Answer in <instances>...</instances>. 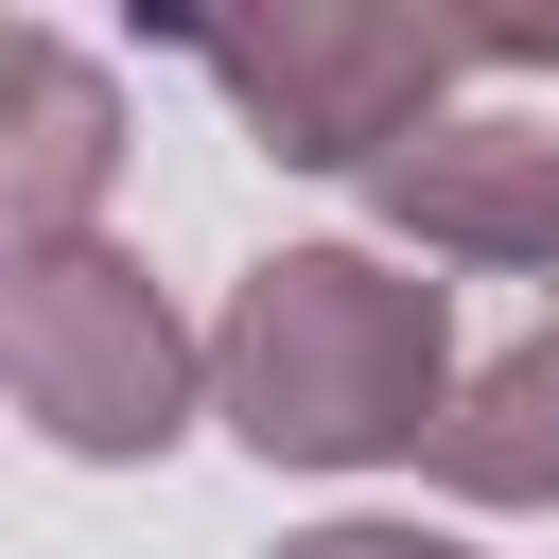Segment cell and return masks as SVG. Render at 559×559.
<instances>
[{"label":"cell","mask_w":559,"mask_h":559,"mask_svg":"<svg viewBox=\"0 0 559 559\" xmlns=\"http://www.w3.org/2000/svg\"><path fill=\"white\" fill-rule=\"evenodd\" d=\"M262 559H472V542H437V524H297Z\"/></svg>","instance_id":"52a82bcc"},{"label":"cell","mask_w":559,"mask_h":559,"mask_svg":"<svg viewBox=\"0 0 559 559\" xmlns=\"http://www.w3.org/2000/svg\"><path fill=\"white\" fill-rule=\"evenodd\" d=\"M419 472H437L454 507H559V280H542V314L454 384V419L419 437Z\"/></svg>","instance_id":"8992f818"},{"label":"cell","mask_w":559,"mask_h":559,"mask_svg":"<svg viewBox=\"0 0 559 559\" xmlns=\"http://www.w3.org/2000/svg\"><path fill=\"white\" fill-rule=\"evenodd\" d=\"M402 262H507L559 280V17H489V70L367 175Z\"/></svg>","instance_id":"277c9868"},{"label":"cell","mask_w":559,"mask_h":559,"mask_svg":"<svg viewBox=\"0 0 559 559\" xmlns=\"http://www.w3.org/2000/svg\"><path fill=\"white\" fill-rule=\"evenodd\" d=\"M0 384H17V419H35L52 454L140 472V454L192 437L210 349H192V314H175L122 245H52V262H0Z\"/></svg>","instance_id":"3957f363"},{"label":"cell","mask_w":559,"mask_h":559,"mask_svg":"<svg viewBox=\"0 0 559 559\" xmlns=\"http://www.w3.org/2000/svg\"><path fill=\"white\" fill-rule=\"evenodd\" d=\"M192 70L227 87V122L280 175H384L489 70V17H437V0H280V17H210Z\"/></svg>","instance_id":"7a4b0ae2"},{"label":"cell","mask_w":559,"mask_h":559,"mask_svg":"<svg viewBox=\"0 0 559 559\" xmlns=\"http://www.w3.org/2000/svg\"><path fill=\"white\" fill-rule=\"evenodd\" d=\"M454 280H419L402 245H280L210 332V419L262 472H384L454 419Z\"/></svg>","instance_id":"6da1fadb"},{"label":"cell","mask_w":559,"mask_h":559,"mask_svg":"<svg viewBox=\"0 0 559 559\" xmlns=\"http://www.w3.org/2000/svg\"><path fill=\"white\" fill-rule=\"evenodd\" d=\"M105 175H122V87H105L70 35H17V52H0V245H17V262L87 245Z\"/></svg>","instance_id":"5b68a950"}]
</instances>
